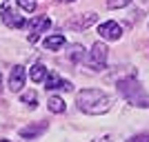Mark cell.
Returning a JSON list of instances; mask_svg holds the SVG:
<instances>
[{"mask_svg": "<svg viewBox=\"0 0 149 142\" xmlns=\"http://www.w3.org/2000/svg\"><path fill=\"white\" fill-rule=\"evenodd\" d=\"M118 91L129 105L149 109V93L140 87V82H138L136 78H125V80H120L118 82Z\"/></svg>", "mask_w": 149, "mask_h": 142, "instance_id": "2", "label": "cell"}, {"mask_svg": "<svg viewBox=\"0 0 149 142\" xmlns=\"http://www.w3.org/2000/svg\"><path fill=\"white\" fill-rule=\"evenodd\" d=\"M60 2H74V0H60Z\"/></svg>", "mask_w": 149, "mask_h": 142, "instance_id": "20", "label": "cell"}, {"mask_svg": "<svg viewBox=\"0 0 149 142\" xmlns=\"http://www.w3.org/2000/svg\"><path fill=\"white\" fill-rule=\"evenodd\" d=\"M98 33L105 38V40H120L123 27H120L118 22H113V20H107V22H102V25L98 27Z\"/></svg>", "mask_w": 149, "mask_h": 142, "instance_id": "7", "label": "cell"}, {"mask_svg": "<svg viewBox=\"0 0 149 142\" xmlns=\"http://www.w3.org/2000/svg\"><path fill=\"white\" fill-rule=\"evenodd\" d=\"M36 98H38L36 91H22V96H20V102L33 109V107H36Z\"/></svg>", "mask_w": 149, "mask_h": 142, "instance_id": "15", "label": "cell"}, {"mask_svg": "<svg viewBox=\"0 0 149 142\" xmlns=\"http://www.w3.org/2000/svg\"><path fill=\"white\" fill-rule=\"evenodd\" d=\"M49 25H51V20L47 18V16H38V18H33L31 20V33H29V42H36L38 40V36L40 33H45V31L49 29Z\"/></svg>", "mask_w": 149, "mask_h": 142, "instance_id": "8", "label": "cell"}, {"mask_svg": "<svg viewBox=\"0 0 149 142\" xmlns=\"http://www.w3.org/2000/svg\"><path fill=\"white\" fill-rule=\"evenodd\" d=\"M0 16H2V22H5L7 27H11V29H22V27L27 25V20L22 18L20 13H16L11 7H9V0H5V2H2Z\"/></svg>", "mask_w": 149, "mask_h": 142, "instance_id": "4", "label": "cell"}, {"mask_svg": "<svg viewBox=\"0 0 149 142\" xmlns=\"http://www.w3.org/2000/svg\"><path fill=\"white\" fill-rule=\"evenodd\" d=\"M96 142H111V138H100V140H96Z\"/></svg>", "mask_w": 149, "mask_h": 142, "instance_id": "19", "label": "cell"}, {"mask_svg": "<svg viewBox=\"0 0 149 142\" xmlns=\"http://www.w3.org/2000/svg\"><path fill=\"white\" fill-rule=\"evenodd\" d=\"M96 20H98V16H96V13H82L80 18L69 20V27H71V29H87V27H91Z\"/></svg>", "mask_w": 149, "mask_h": 142, "instance_id": "10", "label": "cell"}, {"mask_svg": "<svg viewBox=\"0 0 149 142\" xmlns=\"http://www.w3.org/2000/svg\"><path fill=\"white\" fill-rule=\"evenodd\" d=\"M76 105L80 111L89 113V116H102L111 109L113 98L100 89H80L76 96Z\"/></svg>", "mask_w": 149, "mask_h": 142, "instance_id": "1", "label": "cell"}, {"mask_svg": "<svg viewBox=\"0 0 149 142\" xmlns=\"http://www.w3.org/2000/svg\"><path fill=\"white\" fill-rule=\"evenodd\" d=\"M131 0H107V7L109 9H123V7H127Z\"/></svg>", "mask_w": 149, "mask_h": 142, "instance_id": "17", "label": "cell"}, {"mask_svg": "<svg viewBox=\"0 0 149 142\" xmlns=\"http://www.w3.org/2000/svg\"><path fill=\"white\" fill-rule=\"evenodd\" d=\"M0 142H11V140H0Z\"/></svg>", "mask_w": 149, "mask_h": 142, "instance_id": "22", "label": "cell"}, {"mask_svg": "<svg viewBox=\"0 0 149 142\" xmlns=\"http://www.w3.org/2000/svg\"><path fill=\"white\" fill-rule=\"evenodd\" d=\"M127 142H149V133H136V136H131Z\"/></svg>", "mask_w": 149, "mask_h": 142, "instance_id": "18", "label": "cell"}, {"mask_svg": "<svg viewBox=\"0 0 149 142\" xmlns=\"http://www.w3.org/2000/svg\"><path fill=\"white\" fill-rule=\"evenodd\" d=\"M47 131V122H33V124H27V127H22V129L18 131V136L22 138V140H36L40 133H45Z\"/></svg>", "mask_w": 149, "mask_h": 142, "instance_id": "9", "label": "cell"}, {"mask_svg": "<svg viewBox=\"0 0 149 142\" xmlns=\"http://www.w3.org/2000/svg\"><path fill=\"white\" fill-rule=\"evenodd\" d=\"M0 87H2V73H0Z\"/></svg>", "mask_w": 149, "mask_h": 142, "instance_id": "21", "label": "cell"}, {"mask_svg": "<svg viewBox=\"0 0 149 142\" xmlns=\"http://www.w3.org/2000/svg\"><path fill=\"white\" fill-rule=\"evenodd\" d=\"M31 80L36 82V85H40V82H45V78H47V67H45L42 62H36L33 67H31Z\"/></svg>", "mask_w": 149, "mask_h": 142, "instance_id": "12", "label": "cell"}, {"mask_svg": "<svg viewBox=\"0 0 149 142\" xmlns=\"http://www.w3.org/2000/svg\"><path fill=\"white\" fill-rule=\"evenodd\" d=\"M47 107H49V111H51V113H65V111H67L65 100L58 98V96H49V100H47Z\"/></svg>", "mask_w": 149, "mask_h": 142, "instance_id": "13", "label": "cell"}, {"mask_svg": "<svg viewBox=\"0 0 149 142\" xmlns=\"http://www.w3.org/2000/svg\"><path fill=\"white\" fill-rule=\"evenodd\" d=\"M16 2H18V7L22 9V11H27V13H33L36 7H38L36 0H16Z\"/></svg>", "mask_w": 149, "mask_h": 142, "instance_id": "16", "label": "cell"}, {"mask_svg": "<svg viewBox=\"0 0 149 142\" xmlns=\"http://www.w3.org/2000/svg\"><path fill=\"white\" fill-rule=\"evenodd\" d=\"M65 42H67V40H65L62 33H54V36H47L42 40V47H45V49H49V51H58V49L65 47Z\"/></svg>", "mask_w": 149, "mask_h": 142, "instance_id": "11", "label": "cell"}, {"mask_svg": "<svg viewBox=\"0 0 149 142\" xmlns=\"http://www.w3.org/2000/svg\"><path fill=\"white\" fill-rule=\"evenodd\" d=\"M45 89L47 91H54V89H60V91H71V82L60 78L56 71H47V78H45Z\"/></svg>", "mask_w": 149, "mask_h": 142, "instance_id": "6", "label": "cell"}, {"mask_svg": "<svg viewBox=\"0 0 149 142\" xmlns=\"http://www.w3.org/2000/svg\"><path fill=\"white\" fill-rule=\"evenodd\" d=\"M107 56H109V49H107L105 42H93L91 51L87 56V67L91 71H102L107 64Z\"/></svg>", "mask_w": 149, "mask_h": 142, "instance_id": "3", "label": "cell"}, {"mask_svg": "<svg viewBox=\"0 0 149 142\" xmlns=\"http://www.w3.org/2000/svg\"><path fill=\"white\" fill-rule=\"evenodd\" d=\"M25 82H27L25 67H22V64H16V67L11 69V73H9V80H7V85H9V91H13V93L22 91Z\"/></svg>", "mask_w": 149, "mask_h": 142, "instance_id": "5", "label": "cell"}, {"mask_svg": "<svg viewBox=\"0 0 149 142\" xmlns=\"http://www.w3.org/2000/svg\"><path fill=\"white\" fill-rule=\"evenodd\" d=\"M82 58H85L82 44H71V47H69V60L71 62H82Z\"/></svg>", "mask_w": 149, "mask_h": 142, "instance_id": "14", "label": "cell"}]
</instances>
